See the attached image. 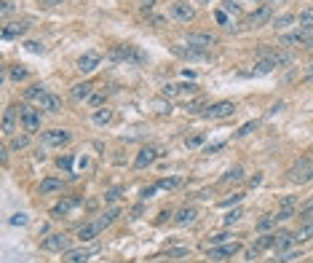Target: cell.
Segmentation results:
<instances>
[{
	"label": "cell",
	"mask_w": 313,
	"mask_h": 263,
	"mask_svg": "<svg viewBox=\"0 0 313 263\" xmlns=\"http://www.w3.org/2000/svg\"><path fill=\"white\" fill-rule=\"evenodd\" d=\"M169 14H171V19H177V22H190V19L196 16V8H193L190 3H185V0H177V3H171Z\"/></svg>",
	"instance_id": "obj_6"
},
{
	"label": "cell",
	"mask_w": 313,
	"mask_h": 263,
	"mask_svg": "<svg viewBox=\"0 0 313 263\" xmlns=\"http://www.w3.org/2000/svg\"><path fill=\"white\" fill-rule=\"evenodd\" d=\"M110 59L112 62H129V65H145L148 62V57H145L137 46H112Z\"/></svg>",
	"instance_id": "obj_1"
},
{
	"label": "cell",
	"mask_w": 313,
	"mask_h": 263,
	"mask_svg": "<svg viewBox=\"0 0 313 263\" xmlns=\"http://www.w3.org/2000/svg\"><path fill=\"white\" fill-rule=\"evenodd\" d=\"M14 127H16V108H5V113H3V134L11 137L14 134Z\"/></svg>",
	"instance_id": "obj_21"
},
{
	"label": "cell",
	"mask_w": 313,
	"mask_h": 263,
	"mask_svg": "<svg viewBox=\"0 0 313 263\" xmlns=\"http://www.w3.org/2000/svg\"><path fill=\"white\" fill-rule=\"evenodd\" d=\"M292 245H295V234H276V242H273V250H276V253H286V250H289Z\"/></svg>",
	"instance_id": "obj_22"
},
{
	"label": "cell",
	"mask_w": 313,
	"mask_h": 263,
	"mask_svg": "<svg viewBox=\"0 0 313 263\" xmlns=\"http://www.w3.org/2000/svg\"><path fill=\"white\" fill-rule=\"evenodd\" d=\"M305 78H308V81H313V65H311L308 70H305Z\"/></svg>",
	"instance_id": "obj_52"
},
{
	"label": "cell",
	"mask_w": 313,
	"mask_h": 263,
	"mask_svg": "<svg viewBox=\"0 0 313 263\" xmlns=\"http://www.w3.org/2000/svg\"><path fill=\"white\" fill-rule=\"evenodd\" d=\"M273 226H276V215H262V220L257 223V231H268Z\"/></svg>",
	"instance_id": "obj_31"
},
{
	"label": "cell",
	"mask_w": 313,
	"mask_h": 263,
	"mask_svg": "<svg viewBox=\"0 0 313 263\" xmlns=\"http://www.w3.org/2000/svg\"><path fill=\"white\" fill-rule=\"evenodd\" d=\"M217 22H219V24H225V22H228V16H225V11H217Z\"/></svg>",
	"instance_id": "obj_50"
},
{
	"label": "cell",
	"mask_w": 313,
	"mask_h": 263,
	"mask_svg": "<svg viewBox=\"0 0 313 263\" xmlns=\"http://www.w3.org/2000/svg\"><path fill=\"white\" fill-rule=\"evenodd\" d=\"M241 215H244V212H241V209L236 207V209H233V212H228V215H225V223H228V226H230V223L241 220Z\"/></svg>",
	"instance_id": "obj_38"
},
{
	"label": "cell",
	"mask_w": 313,
	"mask_h": 263,
	"mask_svg": "<svg viewBox=\"0 0 313 263\" xmlns=\"http://www.w3.org/2000/svg\"><path fill=\"white\" fill-rule=\"evenodd\" d=\"M43 247L49 250V253H67V250H70V239L64 234H51L49 239L43 242Z\"/></svg>",
	"instance_id": "obj_12"
},
{
	"label": "cell",
	"mask_w": 313,
	"mask_h": 263,
	"mask_svg": "<svg viewBox=\"0 0 313 263\" xmlns=\"http://www.w3.org/2000/svg\"><path fill=\"white\" fill-rule=\"evenodd\" d=\"M204 142V137L201 134H196V137H188V148H198Z\"/></svg>",
	"instance_id": "obj_44"
},
{
	"label": "cell",
	"mask_w": 313,
	"mask_h": 263,
	"mask_svg": "<svg viewBox=\"0 0 313 263\" xmlns=\"http://www.w3.org/2000/svg\"><path fill=\"white\" fill-rule=\"evenodd\" d=\"M59 167H62V169H70V167H72V159H70V156H64V159H59Z\"/></svg>",
	"instance_id": "obj_46"
},
{
	"label": "cell",
	"mask_w": 313,
	"mask_h": 263,
	"mask_svg": "<svg viewBox=\"0 0 313 263\" xmlns=\"http://www.w3.org/2000/svg\"><path fill=\"white\" fill-rule=\"evenodd\" d=\"M19 118H22V127L27 132H38L41 129V113H38L35 108H19Z\"/></svg>",
	"instance_id": "obj_3"
},
{
	"label": "cell",
	"mask_w": 313,
	"mask_h": 263,
	"mask_svg": "<svg viewBox=\"0 0 313 263\" xmlns=\"http://www.w3.org/2000/svg\"><path fill=\"white\" fill-rule=\"evenodd\" d=\"M27 142H30V140H27L24 134H22V137H14V140H11V150H22V148H27Z\"/></svg>",
	"instance_id": "obj_36"
},
{
	"label": "cell",
	"mask_w": 313,
	"mask_h": 263,
	"mask_svg": "<svg viewBox=\"0 0 313 263\" xmlns=\"http://www.w3.org/2000/svg\"><path fill=\"white\" fill-rule=\"evenodd\" d=\"M24 46H27V51H32V54H41L43 51V43H38V41H27Z\"/></svg>",
	"instance_id": "obj_39"
},
{
	"label": "cell",
	"mask_w": 313,
	"mask_h": 263,
	"mask_svg": "<svg viewBox=\"0 0 313 263\" xmlns=\"http://www.w3.org/2000/svg\"><path fill=\"white\" fill-rule=\"evenodd\" d=\"M241 177H244V169H241V167H233L230 172L222 177V180H225V183H236V180H241Z\"/></svg>",
	"instance_id": "obj_33"
},
{
	"label": "cell",
	"mask_w": 313,
	"mask_h": 263,
	"mask_svg": "<svg viewBox=\"0 0 313 263\" xmlns=\"http://www.w3.org/2000/svg\"><path fill=\"white\" fill-rule=\"evenodd\" d=\"M311 38H308V32L305 30H295V32H289V35H284L281 38V46H300V43H308Z\"/></svg>",
	"instance_id": "obj_18"
},
{
	"label": "cell",
	"mask_w": 313,
	"mask_h": 263,
	"mask_svg": "<svg viewBox=\"0 0 313 263\" xmlns=\"http://www.w3.org/2000/svg\"><path fill=\"white\" fill-rule=\"evenodd\" d=\"M255 127H257V121H249V124H244V127H241V129H238V132H236V134H238V137H244V134H249V132H252V129H255Z\"/></svg>",
	"instance_id": "obj_40"
},
{
	"label": "cell",
	"mask_w": 313,
	"mask_h": 263,
	"mask_svg": "<svg viewBox=\"0 0 313 263\" xmlns=\"http://www.w3.org/2000/svg\"><path fill=\"white\" fill-rule=\"evenodd\" d=\"M89 102H91V105H102V102H104V97H102V94H94Z\"/></svg>",
	"instance_id": "obj_49"
},
{
	"label": "cell",
	"mask_w": 313,
	"mask_h": 263,
	"mask_svg": "<svg viewBox=\"0 0 313 263\" xmlns=\"http://www.w3.org/2000/svg\"><path fill=\"white\" fill-rule=\"evenodd\" d=\"M188 46H196V49L209 51L211 46H217V38L211 35V32H190V35H188Z\"/></svg>",
	"instance_id": "obj_7"
},
{
	"label": "cell",
	"mask_w": 313,
	"mask_h": 263,
	"mask_svg": "<svg viewBox=\"0 0 313 263\" xmlns=\"http://www.w3.org/2000/svg\"><path fill=\"white\" fill-rule=\"evenodd\" d=\"M35 102L41 105V110H49V113H59V110H62V100H59L56 94H51V91H43Z\"/></svg>",
	"instance_id": "obj_14"
},
{
	"label": "cell",
	"mask_w": 313,
	"mask_h": 263,
	"mask_svg": "<svg viewBox=\"0 0 313 263\" xmlns=\"http://www.w3.org/2000/svg\"><path fill=\"white\" fill-rule=\"evenodd\" d=\"M139 5H142V8H145V11H150V8H153V5H156V0H139Z\"/></svg>",
	"instance_id": "obj_48"
},
{
	"label": "cell",
	"mask_w": 313,
	"mask_h": 263,
	"mask_svg": "<svg viewBox=\"0 0 313 263\" xmlns=\"http://www.w3.org/2000/svg\"><path fill=\"white\" fill-rule=\"evenodd\" d=\"M171 51H174L177 57H182V59H193V62H198V59H206V57H209L204 49H196V46H171Z\"/></svg>",
	"instance_id": "obj_13"
},
{
	"label": "cell",
	"mask_w": 313,
	"mask_h": 263,
	"mask_svg": "<svg viewBox=\"0 0 313 263\" xmlns=\"http://www.w3.org/2000/svg\"><path fill=\"white\" fill-rule=\"evenodd\" d=\"M225 8H228V11H238V5L233 3V0H225Z\"/></svg>",
	"instance_id": "obj_51"
},
{
	"label": "cell",
	"mask_w": 313,
	"mask_h": 263,
	"mask_svg": "<svg viewBox=\"0 0 313 263\" xmlns=\"http://www.w3.org/2000/svg\"><path fill=\"white\" fill-rule=\"evenodd\" d=\"M179 186V180H177V177H171V180H161V183H158V188H177Z\"/></svg>",
	"instance_id": "obj_42"
},
{
	"label": "cell",
	"mask_w": 313,
	"mask_h": 263,
	"mask_svg": "<svg viewBox=\"0 0 313 263\" xmlns=\"http://www.w3.org/2000/svg\"><path fill=\"white\" fill-rule=\"evenodd\" d=\"M112 110H107V108H102V110H97L94 113V124H99V127H104V124H112Z\"/></svg>",
	"instance_id": "obj_28"
},
{
	"label": "cell",
	"mask_w": 313,
	"mask_h": 263,
	"mask_svg": "<svg viewBox=\"0 0 313 263\" xmlns=\"http://www.w3.org/2000/svg\"><path fill=\"white\" fill-rule=\"evenodd\" d=\"M38 3H41L43 8H56V5L62 3V0H38Z\"/></svg>",
	"instance_id": "obj_45"
},
{
	"label": "cell",
	"mask_w": 313,
	"mask_h": 263,
	"mask_svg": "<svg viewBox=\"0 0 313 263\" xmlns=\"http://www.w3.org/2000/svg\"><path fill=\"white\" fill-rule=\"evenodd\" d=\"M228 239H233L230 234H217V236H211V247H217V245H228Z\"/></svg>",
	"instance_id": "obj_37"
},
{
	"label": "cell",
	"mask_w": 313,
	"mask_h": 263,
	"mask_svg": "<svg viewBox=\"0 0 313 263\" xmlns=\"http://www.w3.org/2000/svg\"><path fill=\"white\" fill-rule=\"evenodd\" d=\"M158 156H161V153H158L156 148H142V150L137 153V159H134V167H137V169H145L148 164H153V161H156Z\"/></svg>",
	"instance_id": "obj_15"
},
{
	"label": "cell",
	"mask_w": 313,
	"mask_h": 263,
	"mask_svg": "<svg viewBox=\"0 0 313 263\" xmlns=\"http://www.w3.org/2000/svg\"><path fill=\"white\" fill-rule=\"evenodd\" d=\"M297 22V14H284V16H278L276 22H273V27L276 30H286L289 24H295Z\"/></svg>",
	"instance_id": "obj_29"
},
{
	"label": "cell",
	"mask_w": 313,
	"mask_h": 263,
	"mask_svg": "<svg viewBox=\"0 0 313 263\" xmlns=\"http://www.w3.org/2000/svg\"><path fill=\"white\" fill-rule=\"evenodd\" d=\"M91 97H94V86L91 83H75L72 86V100L83 102V100H91Z\"/></svg>",
	"instance_id": "obj_19"
},
{
	"label": "cell",
	"mask_w": 313,
	"mask_h": 263,
	"mask_svg": "<svg viewBox=\"0 0 313 263\" xmlns=\"http://www.w3.org/2000/svg\"><path fill=\"white\" fill-rule=\"evenodd\" d=\"M27 27H30L27 22H14V24H5V27H3V41H11V38L24 35V32H27Z\"/></svg>",
	"instance_id": "obj_17"
},
{
	"label": "cell",
	"mask_w": 313,
	"mask_h": 263,
	"mask_svg": "<svg viewBox=\"0 0 313 263\" xmlns=\"http://www.w3.org/2000/svg\"><path fill=\"white\" fill-rule=\"evenodd\" d=\"M196 215H198L196 207H182V209H179V212L174 215V223H177V226H190V223L196 220Z\"/></svg>",
	"instance_id": "obj_20"
},
{
	"label": "cell",
	"mask_w": 313,
	"mask_h": 263,
	"mask_svg": "<svg viewBox=\"0 0 313 263\" xmlns=\"http://www.w3.org/2000/svg\"><path fill=\"white\" fill-rule=\"evenodd\" d=\"M11 11H14V3H11V0H5V3H3V16H8Z\"/></svg>",
	"instance_id": "obj_47"
},
{
	"label": "cell",
	"mask_w": 313,
	"mask_h": 263,
	"mask_svg": "<svg viewBox=\"0 0 313 263\" xmlns=\"http://www.w3.org/2000/svg\"><path fill=\"white\" fill-rule=\"evenodd\" d=\"M56 191H62V180L59 177H46V180H41V194H56Z\"/></svg>",
	"instance_id": "obj_25"
},
{
	"label": "cell",
	"mask_w": 313,
	"mask_h": 263,
	"mask_svg": "<svg viewBox=\"0 0 313 263\" xmlns=\"http://www.w3.org/2000/svg\"><path fill=\"white\" fill-rule=\"evenodd\" d=\"M297 24H300V30H305V32H311L313 30V8H303L297 14Z\"/></svg>",
	"instance_id": "obj_24"
},
{
	"label": "cell",
	"mask_w": 313,
	"mask_h": 263,
	"mask_svg": "<svg viewBox=\"0 0 313 263\" xmlns=\"http://www.w3.org/2000/svg\"><path fill=\"white\" fill-rule=\"evenodd\" d=\"M102 231V226L94 220V223H86V226L78 231V239H83V242H89V239H97V234Z\"/></svg>",
	"instance_id": "obj_23"
},
{
	"label": "cell",
	"mask_w": 313,
	"mask_h": 263,
	"mask_svg": "<svg viewBox=\"0 0 313 263\" xmlns=\"http://www.w3.org/2000/svg\"><path fill=\"white\" fill-rule=\"evenodd\" d=\"M99 62H102V54H99V51H86V54L78 59V70H81V73H94L99 67Z\"/></svg>",
	"instance_id": "obj_10"
},
{
	"label": "cell",
	"mask_w": 313,
	"mask_h": 263,
	"mask_svg": "<svg viewBox=\"0 0 313 263\" xmlns=\"http://www.w3.org/2000/svg\"><path fill=\"white\" fill-rule=\"evenodd\" d=\"M270 70H273V62H270V59H262V62H257L255 73H257V75H268Z\"/></svg>",
	"instance_id": "obj_32"
},
{
	"label": "cell",
	"mask_w": 313,
	"mask_h": 263,
	"mask_svg": "<svg viewBox=\"0 0 313 263\" xmlns=\"http://www.w3.org/2000/svg\"><path fill=\"white\" fill-rule=\"evenodd\" d=\"M311 169H313V159H300L295 167L289 169V180H295V183L311 180Z\"/></svg>",
	"instance_id": "obj_4"
},
{
	"label": "cell",
	"mask_w": 313,
	"mask_h": 263,
	"mask_svg": "<svg viewBox=\"0 0 313 263\" xmlns=\"http://www.w3.org/2000/svg\"><path fill=\"white\" fill-rule=\"evenodd\" d=\"M300 223H313V201L303 209V212H300Z\"/></svg>",
	"instance_id": "obj_35"
},
{
	"label": "cell",
	"mask_w": 313,
	"mask_h": 263,
	"mask_svg": "<svg viewBox=\"0 0 313 263\" xmlns=\"http://www.w3.org/2000/svg\"><path fill=\"white\" fill-rule=\"evenodd\" d=\"M308 239H313V223H303V228L295 231V245H303Z\"/></svg>",
	"instance_id": "obj_27"
},
{
	"label": "cell",
	"mask_w": 313,
	"mask_h": 263,
	"mask_svg": "<svg viewBox=\"0 0 313 263\" xmlns=\"http://www.w3.org/2000/svg\"><path fill=\"white\" fill-rule=\"evenodd\" d=\"M70 140H72V134L70 132H64V129L43 132V145H49V148H62V145H67Z\"/></svg>",
	"instance_id": "obj_2"
},
{
	"label": "cell",
	"mask_w": 313,
	"mask_h": 263,
	"mask_svg": "<svg viewBox=\"0 0 313 263\" xmlns=\"http://www.w3.org/2000/svg\"><path fill=\"white\" fill-rule=\"evenodd\" d=\"M75 204H81V199H78V196H70V199H62L59 201V204L54 207V215H67L72 207Z\"/></svg>",
	"instance_id": "obj_26"
},
{
	"label": "cell",
	"mask_w": 313,
	"mask_h": 263,
	"mask_svg": "<svg viewBox=\"0 0 313 263\" xmlns=\"http://www.w3.org/2000/svg\"><path fill=\"white\" fill-rule=\"evenodd\" d=\"M11 78H14V81H24V78H27V67H22V65L11 67Z\"/></svg>",
	"instance_id": "obj_34"
},
{
	"label": "cell",
	"mask_w": 313,
	"mask_h": 263,
	"mask_svg": "<svg viewBox=\"0 0 313 263\" xmlns=\"http://www.w3.org/2000/svg\"><path fill=\"white\" fill-rule=\"evenodd\" d=\"M97 245H91V247H81V250H67L64 253V263H86L91 258V255H97Z\"/></svg>",
	"instance_id": "obj_9"
},
{
	"label": "cell",
	"mask_w": 313,
	"mask_h": 263,
	"mask_svg": "<svg viewBox=\"0 0 313 263\" xmlns=\"http://www.w3.org/2000/svg\"><path fill=\"white\" fill-rule=\"evenodd\" d=\"M270 16H273V5L265 3V5H260L249 19H246V24H249V27H262L265 22H270Z\"/></svg>",
	"instance_id": "obj_11"
},
{
	"label": "cell",
	"mask_w": 313,
	"mask_h": 263,
	"mask_svg": "<svg viewBox=\"0 0 313 263\" xmlns=\"http://www.w3.org/2000/svg\"><path fill=\"white\" fill-rule=\"evenodd\" d=\"M115 218H118V207H112V209H107V212H104V215H102V218H99L97 223H99L102 228H107V226H110V223L115 220Z\"/></svg>",
	"instance_id": "obj_30"
},
{
	"label": "cell",
	"mask_w": 313,
	"mask_h": 263,
	"mask_svg": "<svg viewBox=\"0 0 313 263\" xmlns=\"http://www.w3.org/2000/svg\"><path fill=\"white\" fill-rule=\"evenodd\" d=\"M104 199H107V201H118V199H121V188L107 191V194H104Z\"/></svg>",
	"instance_id": "obj_41"
},
{
	"label": "cell",
	"mask_w": 313,
	"mask_h": 263,
	"mask_svg": "<svg viewBox=\"0 0 313 263\" xmlns=\"http://www.w3.org/2000/svg\"><path fill=\"white\" fill-rule=\"evenodd\" d=\"M241 250L238 242H228V245H217V247H209V261H225V258H233V255Z\"/></svg>",
	"instance_id": "obj_5"
},
{
	"label": "cell",
	"mask_w": 313,
	"mask_h": 263,
	"mask_svg": "<svg viewBox=\"0 0 313 263\" xmlns=\"http://www.w3.org/2000/svg\"><path fill=\"white\" fill-rule=\"evenodd\" d=\"M233 110H236V105L225 100V102H214V105H209L204 116H206V118H214V121H217V118H228V116H233Z\"/></svg>",
	"instance_id": "obj_8"
},
{
	"label": "cell",
	"mask_w": 313,
	"mask_h": 263,
	"mask_svg": "<svg viewBox=\"0 0 313 263\" xmlns=\"http://www.w3.org/2000/svg\"><path fill=\"white\" fill-rule=\"evenodd\" d=\"M188 91L193 94V91H196V86H193V83H190V86H188V83H166L161 94H163V97H179V94H188Z\"/></svg>",
	"instance_id": "obj_16"
},
{
	"label": "cell",
	"mask_w": 313,
	"mask_h": 263,
	"mask_svg": "<svg viewBox=\"0 0 313 263\" xmlns=\"http://www.w3.org/2000/svg\"><path fill=\"white\" fill-rule=\"evenodd\" d=\"M43 91H46L43 86H32V89L27 91V97H30V100H38V97H41V94H43Z\"/></svg>",
	"instance_id": "obj_43"
},
{
	"label": "cell",
	"mask_w": 313,
	"mask_h": 263,
	"mask_svg": "<svg viewBox=\"0 0 313 263\" xmlns=\"http://www.w3.org/2000/svg\"><path fill=\"white\" fill-rule=\"evenodd\" d=\"M311 180H313V169H311Z\"/></svg>",
	"instance_id": "obj_53"
}]
</instances>
